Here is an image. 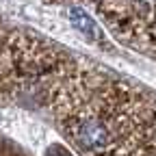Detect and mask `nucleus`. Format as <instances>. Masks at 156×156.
Instances as JSON below:
<instances>
[{"instance_id":"1","label":"nucleus","mask_w":156,"mask_h":156,"mask_svg":"<svg viewBox=\"0 0 156 156\" xmlns=\"http://www.w3.org/2000/svg\"><path fill=\"white\" fill-rule=\"evenodd\" d=\"M76 141L87 152H102L111 141V130L102 119L87 117L76 126Z\"/></svg>"},{"instance_id":"2","label":"nucleus","mask_w":156,"mask_h":156,"mask_svg":"<svg viewBox=\"0 0 156 156\" xmlns=\"http://www.w3.org/2000/svg\"><path fill=\"white\" fill-rule=\"evenodd\" d=\"M69 20H72L74 28H78L83 35H87V37H95V35H98V26H95V22L91 20V15H87L83 9L74 7V9L69 11Z\"/></svg>"},{"instance_id":"3","label":"nucleus","mask_w":156,"mask_h":156,"mask_svg":"<svg viewBox=\"0 0 156 156\" xmlns=\"http://www.w3.org/2000/svg\"><path fill=\"white\" fill-rule=\"evenodd\" d=\"M46 156H72V154L65 147H61V145H52V147H48Z\"/></svg>"}]
</instances>
